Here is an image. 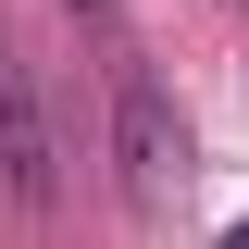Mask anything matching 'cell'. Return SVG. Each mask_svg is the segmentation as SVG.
Returning a JSON list of instances; mask_svg holds the SVG:
<instances>
[{
    "label": "cell",
    "mask_w": 249,
    "mask_h": 249,
    "mask_svg": "<svg viewBox=\"0 0 249 249\" xmlns=\"http://www.w3.org/2000/svg\"><path fill=\"white\" fill-rule=\"evenodd\" d=\"M0 187L25 199V212H50V187H62V150H50V100H37L25 50L0 37Z\"/></svg>",
    "instance_id": "1"
},
{
    "label": "cell",
    "mask_w": 249,
    "mask_h": 249,
    "mask_svg": "<svg viewBox=\"0 0 249 249\" xmlns=\"http://www.w3.org/2000/svg\"><path fill=\"white\" fill-rule=\"evenodd\" d=\"M112 150H124V187H137V199H162V187L187 175V124H175V100H162L137 62H112Z\"/></svg>",
    "instance_id": "2"
},
{
    "label": "cell",
    "mask_w": 249,
    "mask_h": 249,
    "mask_svg": "<svg viewBox=\"0 0 249 249\" xmlns=\"http://www.w3.org/2000/svg\"><path fill=\"white\" fill-rule=\"evenodd\" d=\"M224 249H249V224H237V237H224Z\"/></svg>",
    "instance_id": "3"
}]
</instances>
